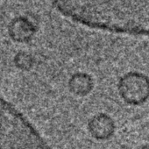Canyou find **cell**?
<instances>
[{
    "label": "cell",
    "instance_id": "cell-1",
    "mask_svg": "<svg viewBox=\"0 0 149 149\" xmlns=\"http://www.w3.org/2000/svg\"><path fill=\"white\" fill-rule=\"evenodd\" d=\"M66 17L86 28L149 37V0H49Z\"/></svg>",
    "mask_w": 149,
    "mask_h": 149
},
{
    "label": "cell",
    "instance_id": "cell-2",
    "mask_svg": "<svg viewBox=\"0 0 149 149\" xmlns=\"http://www.w3.org/2000/svg\"><path fill=\"white\" fill-rule=\"evenodd\" d=\"M0 149H52L31 121L1 93Z\"/></svg>",
    "mask_w": 149,
    "mask_h": 149
},
{
    "label": "cell",
    "instance_id": "cell-3",
    "mask_svg": "<svg viewBox=\"0 0 149 149\" xmlns=\"http://www.w3.org/2000/svg\"><path fill=\"white\" fill-rule=\"evenodd\" d=\"M117 91L120 100L130 107L149 106V76L144 72L130 70L123 74Z\"/></svg>",
    "mask_w": 149,
    "mask_h": 149
},
{
    "label": "cell",
    "instance_id": "cell-4",
    "mask_svg": "<svg viewBox=\"0 0 149 149\" xmlns=\"http://www.w3.org/2000/svg\"><path fill=\"white\" fill-rule=\"evenodd\" d=\"M88 130L93 139L97 141H107L111 139L118 126L115 119L105 112H99L94 115L88 123Z\"/></svg>",
    "mask_w": 149,
    "mask_h": 149
},
{
    "label": "cell",
    "instance_id": "cell-5",
    "mask_svg": "<svg viewBox=\"0 0 149 149\" xmlns=\"http://www.w3.org/2000/svg\"><path fill=\"white\" fill-rule=\"evenodd\" d=\"M70 90L77 95H87L94 87V81L91 76L85 73H80L73 76L69 83Z\"/></svg>",
    "mask_w": 149,
    "mask_h": 149
}]
</instances>
